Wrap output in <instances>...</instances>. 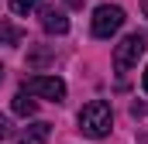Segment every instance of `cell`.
<instances>
[{"instance_id": "8fae6325", "label": "cell", "mask_w": 148, "mask_h": 144, "mask_svg": "<svg viewBox=\"0 0 148 144\" xmlns=\"http://www.w3.org/2000/svg\"><path fill=\"white\" fill-rule=\"evenodd\" d=\"M141 86H145V93H148V69H145V75H141Z\"/></svg>"}, {"instance_id": "5bb4252c", "label": "cell", "mask_w": 148, "mask_h": 144, "mask_svg": "<svg viewBox=\"0 0 148 144\" xmlns=\"http://www.w3.org/2000/svg\"><path fill=\"white\" fill-rule=\"evenodd\" d=\"M0 82H3V65H0Z\"/></svg>"}, {"instance_id": "4fadbf2b", "label": "cell", "mask_w": 148, "mask_h": 144, "mask_svg": "<svg viewBox=\"0 0 148 144\" xmlns=\"http://www.w3.org/2000/svg\"><path fill=\"white\" fill-rule=\"evenodd\" d=\"M141 14H145V17H148V0H141Z\"/></svg>"}, {"instance_id": "6da1fadb", "label": "cell", "mask_w": 148, "mask_h": 144, "mask_svg": "<svg viewBox=\"0 0 148 144\" xmlns=\"http://www.w3.org/2000/svg\"><path fill=\"white\" fill-rule=\"evenodd\" d=\"M110 124H114V113H110V103L107 100H90L86 107L79 110V130L93 141L107 137L110 134Z\"/></svg>"}, {"instance_id": "5b68a950", "label": "cell", "mask_w": 148, "mask_h": 144, "mask_svg": "<svg viewBox=\"0 0 148 144\" xmlns=\"http://www.w3.org/2000/svg\"><path fill=\"white\" fill-rule=\"evenodd\" d=\"M48 134H52V124L35 120V124H28V127L17 134V144H45V141H48Z\"/></svg>"}, {"instance_id": "3957f363", "label": "cell", "mask_w": 148, "mask_h": 144, "mask_svg": "<svg viewBox=\"0 0 148 144\" xmlns=\"http://www.w3.org/2000/svg\"><path fill=\"white\" fill-rule=\"evenodd\" d=\"M121 24H124V10H121L117 3H100V7L93 10V38L117 35Z\"/></svg>"}, {"instance_id": "52a82bcc", "label": "cell", "mask_w": 148, "mask_h": 144, "mask_svg": "<svg viewBox=\"0 0 148 144\" xmlns=\"http://www.w3.org/2000/svg\"><path fill=\"white\" fill-rule=\"evenodd\" d=\"M24 41V31L10 21H0V45H21Z\"/></svg>"}, {"instance_id": "7c38bea8", "label": "cell", "mask_w": 148, "mask_h": 144, "mask_svg": "<svg viewBox=\"0 0 148 144\" xmlns=\"http://www.w3.org/2000/svg\"><path fill=\"white\" fill-rule=\"evenodd\" d=\"M66 3H69V7H83V0H66Z\"/></svg>"}, {"instance_id": "9c48e42d", "label": "cell", "mask_w": 148, "mask_h": 144, "mask_svg": "<svg viewBox=\"0 0 148 144\" xmlns=\"http://www.w3.org/2000/svg\"><path fill=\"white\" fill-rule=\"evenodd\" d=\"M41 7V0H10V10L17 14V17H28L31 10H38Z\"/></svg>"}, {"instance_id": "7a4b0ae2", "label": "cell", "mask_w": 148, "mask_h": 144, "mask_svg": "<svg viewBox=\"0 0 148 144\" xmlns=\"http://www.w3.org/2000/svg\"><path fill=\"white\" fill-rule=\"evenodd\" d=\"M145 48H148V38L141 35V31H134V35H127L117 48H114V69L117 72H127L141 55H145Z\"/></svg>"}, {"instance_id": "ba28073f", "label": "cell", "mask_w": 148, "mask_h": 144, "mask_svg": "<svg viewBox=\"0 0 148 144\" xmlns=\"http://www.w3.org/2000/svg\"><path fill=\"white\" fill-rule=\"evenodd\" d=\"M10 107H14V113H17V117H35L38 103L31 100V96H28V93H24V89H21V93L14 96V103H10Z\"/></svg>"}, {"instance_id": "8992f818", "label": "cell", "mask_w": 148, "mask_h": 144, "mask_svg": "<svg viewBox=\"0 0 148 144\" xmlns=\"http://www.w3.org/2000/svg\"><path fill=\"white\" fill-rule=\"evenodd\" d=\"M41 24H45L48 35H66V31H69V17H66L62 10H55V7H45V10H41Z\"/></svg>"}, {"instance_id": "30bf717a", "label": "cell", "mask_w": 148, "mask_h": 144, "mask_svg": "<svg viewBox=\"0 0 148 144\" xmlns=\"http://www.w3.org/2000/svg\"><path fill=\"white\" fill-rule=\"evenodd\" d=\"M3 137H10V120H7V117H0V141H3Z\"/></svg>"}, {"instance_id": "277c9868", "label": "cell", "mask_w": 148, "mask_h": 144, "mask_svg": "<svg viewBox=\"0 0 148 144\" xmlns=\"http://www.w3.org/2000/svg\"><path fill=\"white\" fill-rule=\"evenodd\" d=\"M24 93L59 103V100L66 96V82H62L59 75H28V79H24Z\"/></svg>"}]
</instances>
